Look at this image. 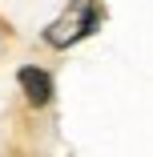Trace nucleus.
I'll use <instances>...</instances> for the list:
<instances>
[{
    "label": "nucleus",
    "instance_id": "1",
    "mask_svg": "<svg viewBox=\"0 0 153 157\" xmlns=\"http://www.w3.org/2000/svg\"><path fill=\"white\" fill-rule=\"evenodd\" d=\"M105 20L101 0H69V8L60 12L52 24H44V44L48 48H73L85 36H93Z\"/></svg>",
    "mask_w": 153,
    "mask_h": 157
},
{
    "label": "nucleus",
    "instance_id": "2",
    "mask_svg": "<svg viewBox=\"0 0 153 157\" xmlns=\"http://www.w3.org/2000/svg\"><path fill=\"white\" fill-rule=\"evenodd\" d=\"M16 85H20V93L28 97V105H36V109H44L52 101V77L40 65H20L16 69Z\"/></svg>",
    "mask_w": 153,
    "mask_h": 157
}]
</instances>
